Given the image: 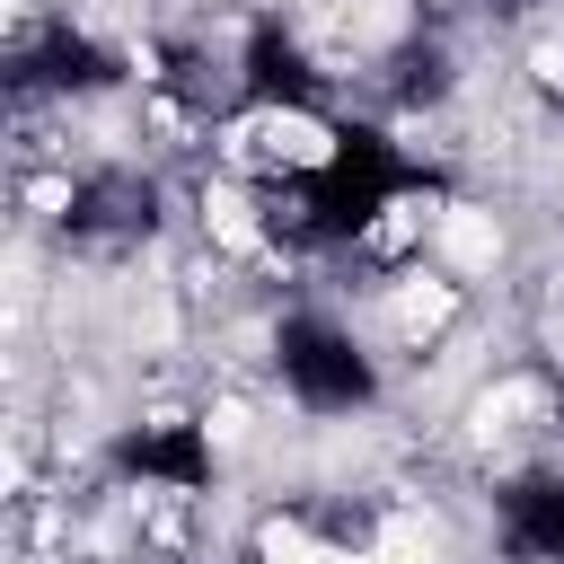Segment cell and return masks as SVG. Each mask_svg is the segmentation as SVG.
Listing matches in <instances>:
<instances>
[{
	"instance_id": "obj_1",
	"label": "cell",
	"mask_w": 564,
	"mask_h": 564,
	"mask_svg": "<svg viewBox=\"0 0 564 564\" xmlns=\"http://www.w3.org/2000/svg\"><path fill=\"white\" fill-rule=\"evenodd\" d=\"M502 247H511V229H502V212L494 203H441V229H432V264L449 273V282H494L502 273Z\"/></svg>"
}]
</instances>
